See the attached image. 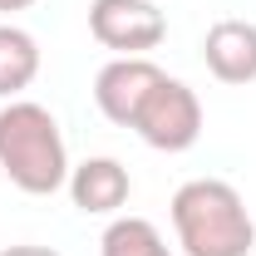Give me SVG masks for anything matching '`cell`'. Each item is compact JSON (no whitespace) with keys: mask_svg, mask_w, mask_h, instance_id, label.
I'll list each match as a JSON object with an SVG mask.
<instances>
[{"mask_svg":"<svg viewBox=\"0 0 256 256\" xmlns=\"http://www.w3.org/2000/svg\"><path fill=\"white\" fill-rule=\"evenodd\" d=\"M172 232L188 256H252L256 222L242 192L222 178H192L172 192Z\"/></svg>","mask_w":256,"mask_h":256,"instance_id":"cell-1","label":"cell"},{"mask_svg":"<svg viewBox=\"0 0 256 256\" xmlns=\"http://www.w3.org/2000/svg\"><path fill=\"white\" fill-rule=\"evenodd\" d=\"M0 168L30 197H50L69 182V153L54 114L30 98H10L0 108Z\"/></svg>","mask_w":256,"mask_h":256,"instance_id":"cell-2","label":"cell"},{"mask_svg":"<svg viewBox=\"0 0 256 256\" xmlns=\"http://www.w3.org/2000/svg\"><path fill=\"white\" fill-rule=\"evenodd\" d=\"M133 133L158 153H188L202 138V98H197V89H188L182 79H162L148 94V104L138 108Z\"/></svg>","mask_w":256,"mask_h":256,"instance_id":"cell-3","label":"cell"},{"mask_svg":"<svg viewBox=\"0 0 256 256\" xmlns=\"http://www.w3.org/2000/svg\"><path fill=\"white\" fill-rule=\"evenodd\" d=\"M89 34H94L104 50H118V54H148L158 50L168 20L153 0H94L89 5Z\"/></svg>","mask_w":256,"mask_h":256,"instance_id":"cell-4","label":"cell"},{"mask_svg":"<svg viewBox=\"0 0 256 256\" xmlns=\"http://www.w3.org/2000/svg\"><path fill=\"white\" fill-rule=\"evenodd\" d=\"M162 79H168V74H162L148 54H118L114 64H104V69H98V79H94V104H98V114H104L108 124L133 128L138 108L148 104V94L158 89Z\"/></svg>","mask_w":256,"mask_h":256,"instance_id":"cell-5","label":"cell"},{"mask_svg":"<svg viewBox=\"0 0 256 256\" xmlns=\"http://www.w3.org/2000/svg\"><path fill=\"white\" fill-rule=\"evenodd\" d=\"M128 192H133V178H128V168L118 158H89V162H79V168H69V197L89 217L118 212L128 202Z\"/></svg>","mask_w":256,"mask_h":256,"instance_id":"cell-6","label":"cell"},{"mask_svg":"<svg viewBox=\"0 0 256 256\" xmlns=\"http://www.w3.org/2000/svg\"><path fill=\"white\" fill-rule=\"evenodd\" d=\"M202 60L222 84H252L256 79V25L252 20H217L202 40Z\"/></svg>","mask_w":256,"mask_h":256,"instance_id":"cell-7","label":"cell"},{"mask_svg":"<svg viewBox=\"0 0 256 256\" xmlns=\"http://www.w3.org/2000/svg\"><path fill=\"white\" fill-rule=\"evenodd\" d=\"M40 74V44L20 25H0V98H15Z\"/></svg>","mask_w":256,"mask_h":256,"instance_id":"cell-8","label":"cell"},{"mask_svg":"<svg viewBox=\"0 0 256 256\" xmlns=\"http://www.w3.org/2000/svg\"><path fill=\"white\" fill-rule=\"evenodd\" d=\"M98 256H172V252H168L162 232L148 217H118V222H108V232H104Z\"/></svg>","mask_w":256,"mask_h":256,"instance_id":"cell-9","label":"cell"},{"mask_svg":"<svg viewBox=\"0 0 256 256\" xmlns=\"http://www.w3.org/2000/svg\"><path fill=\"white\" fill-rule=\"evenodd\" d=\"M0 256H60L54 246H5Z\"/></svg>","mask_w":256,"mask_h":256,"instance_id":"cell-10","label":"cell"},{"mask_svg":"<svg viewBox=\"0 0 256 256\" xmlns=\"http://www.w3.org/2000/svg\"><path fill=\"white\" fill-rule=\"evenodd\" d=\"M34 0H0V15H15V10H30Z\"/></svg>","mask_w":256,"mask_h":256,"instance_id":"cell-11","label":"cell"}]
</instances>
